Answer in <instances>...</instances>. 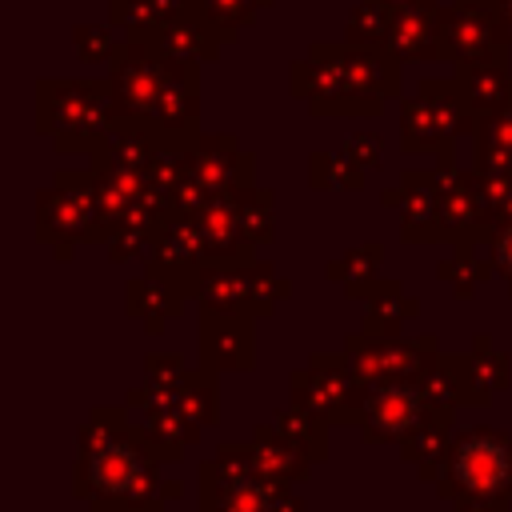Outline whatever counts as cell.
Masks as SVG:
<instances>
[{"label":"cell","instance_id":"6da1fadb","mask_svg":"<svg viewBox=\"0 0 512 512\" xmlns=\"http://www.w3.org/2000/svg\"><path fill=\"white\" fill-rule=\"evenodd\" d=\"M460 500L496 504L512 488V444L492 428L464 432L452 448H444V492Z\"/></svg>","mask_w":512,"mask_h":512},{"label":"cell","instance_id":"7a4b0ae2","mask_svg":"<svg viewBox=\"0 0 512 512\" xmlns=\"http://www.w3.org/2000/svg\"><path fill=\"white\" fill-rule=\"evenodd\" d=\"M80 488L92 492V500H100L104 512H112V500H120L124 508V500L144 496L152 488V460L128 440L100 436L96 448H84Z\"/></svg>","mask_w":512,"mask_h":512},{"label":"cell","instance_id":"3957f363","mask_svg":"<svg viewBox=\"0 0 512 512\" xmlns=\"http://www.w3.org/2000/svg\"><path fill=\"white\" fill-rule=\"evenodd\" d=\"M424 416V396L404 384H380L364 400V428L372 440H400Z\"/></svg>","mask_w":512,"mask_h":512},{"label":"cell","instance_id":"277c9868","mask_svg":"<svg viewBox=\"0 0 512 512\" xmlns=\"http://www.w3.org/2000/svg\"><path fill=\"white\" fill-rule=\"evenodd\" d=\"M440 52L444 56H456V60H480L492 44H496V28H492V16L488 12H468V8H456L440 20Z\"/></svg>","mask_w":512,"mask_h":512},{"label":"cell","instance_id":"5b68a950","mask_svg":"<svg viewBox=\"0 0 512 512\" xmlns=\"http://www.w3.org/2000/svg\"><path fill=\"white\" fill-rule=\"evenodd\" d=\"M440 40V20L428 8H404L396 16H388V44L396 56H428L424 48H432Z\"/></svg>","mask_w":512,"mask_h":512},{"label":"cell","instance_id":"8992f818","mask_svg":"<svg viewBox=\"0 0 512 512\" xmlns=\"http://www.w3.org/2000/svg\"><path fill=\"white\" fill-rule=\"evenodd\" d=\"M220 496H224L220 512H276V492L264 480H256L252 472L228 476Z\"/></svg>","mask_w":512,"mask_h":512},{"label":"cell","instance_id":"52a82bcc","mask_svg":"<svg viewBox=\"0 0 512 512\" xmlns=\"http://www.w3.org/2000/svg\"><path fill=\"white\" fill-rule=\"evenodd\" d=\"M496 260H500V268H504L508 280H512V228L500 232V240H496Z\"/></svg>","mask_w":512,"mask_h":512}]
</instances>
